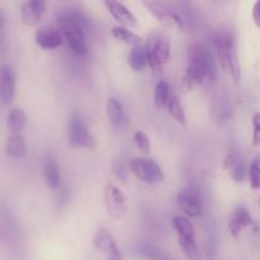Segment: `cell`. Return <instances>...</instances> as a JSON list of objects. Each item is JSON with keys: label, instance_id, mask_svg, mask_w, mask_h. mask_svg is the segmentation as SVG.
I'll return each instance as SVG.
<instances>
[{"label": "cell", "instance_id": "obj_1", "mask_svg": "<svg viewBox=\"0 0 260 260\" xmlns=\"http://www.w3.org/2000/svg\"><path fill=\"white\" fill-rule=\"evenodd\" d=\"M217 76V68L213 56L202 46H192L189 48V63L182 80V89L189 91L194 85H200L206 79Z\"/></svg>", "mask_w": 260, "mask_h": 260}, {"label": "cell", "instance_id": "obj_2", "mask_svg": "<svg viewBox=\"0 0 260 260\" xmlns=\"http://www.w3.org/2000/svg\"><path fill=\"white\" fill-rule=\"evenodd\" d=\"M146 58L154 73H160L170 60L169 40L161 33H152L146 42Z\"/></svg>", "mask_w": 260, "mask_h": 260}, {"label": "cell", "instance_id": "obj_3", "mask_svg": "<svg viewBox=\"0 0 260 260\" xmlns=\"http://www.w3.org/2000/svg\"><path fill=\"white\" fill-rule=\"evenodd\" d=\"M58 25L62 36L68 41L69 46L76 56H85L88 53V46L85 41V32L70 19L65 13L58 17Z\"/></svg>", "mask_w": 260, "mask_h": 260}, {"label": "cell", "instance_id": "obj_4", "mask_svg": "<svg viewBox=\"0 0 260 260\" xmlns=\"http://www.w3.org/2000/svg\"><path fill=\"white\" fill-rule=\"evenodd\" d=\"M69 144L73 147L85 149H93L95 146V139L79 114H73L69 121Z\"/></svg>", "mask_w": 260, "mask_h": 260}, {"label": "cell", "instance_id": "obj_5", "mask_svg": "<svg viewBox=\"0 0 260 260\" xmlns=\"http://www.w3.org/2000/svg\"><path fill=\"white\" fill-rule=\"evenodd\" d=\"M129 169L136 178L146 183H161L164 180V173L159 165L152 159L137 157L129 162Z\"/></svg>", "mask_w": 260, "mask_h": 260}, {"label": "cell", "instance_id": "obj_6", "mask_svg": "<svg viewBox=\"0 0 260 260\" xmlns=\"http://www.w3.org/2000/svg\"><path fill=\"white\" fill-rule=\"evenodd\" d=\"M144 5H146L149 12L151 13L160 23H162V24L170 25L172 23H174V24H177L180 29L184 28L185 20L183 19V17L177 12V10L172 9L169 5L160 2H145Z\"/></svg>", "mask_w": 260, "mask_h": 260}, {"label": "cell", "instance_id": "obj_7", "mask_svg": "<svg viewBox=\"0 0 260 260\" xmlns=\"http://www.w3.org/2000/svg\"><path fill=\"white\" fill-rule=\"evenodd\" d=\"M108 216L113 220H121L127 212V200L123 193L114 185H108L104 194Z\"/></svg>", "mask_w": 260, "mask_h": 260}, {"label": "cell", "instance_id": "obj_8", "mask_svg": "<svg viewBox=\"0 0 260 260\" xmlns=\"http://www.w3.org/2000/svg\"><path fill=\"white\" fill-rule=\"evenodd\" d=\"M47 13V3L43 0H30L25 2L20 8L22 20L28 25H37L45 18Z\"/></svg>", "mask_w": 260, "mask_h": 260}, {"label": "cell", "instance_id": "obj_9", "mask_svg": "<svg viewBox=\"0 0 260 260\" xmlns=\"http://www.w3.org/2000/svg\"><path fill=\"white\" fill-rule=\"evenodd\" d=\"M35 40L36 43L43 50H55L62 45L63 36L61 30L52 25H42L36 32Z\"/></svg>", "mask_w": 260, "mask_h": 260}, {"label": "cell", "instance_id": "obj_10", "mask_svg": "<svg viewBox=\"0 0 260 260\" xmlns=\"http://www.w3.org/2000/svg\"><path fill=\"white\" fill-rule=\"evenodd\" d=\"M94 246L99 253H103L107 260H122V254L116 241L107 230H99L94 238Z\"/></svg>", "mask_w": 260, "mask_h": 260}, {"label": "cell", "instance_id": "obj_11", "mask_svg": "<svg viewBox=\"0 0 260 260\" xmlns=\"http://www.w3.org/2000/svg\"><path fill=\"white\" fill-rule=\"evenodd\" d=\"M254 225H255V221L253 220L248 208L245 206H239L234 211L233 215L230 216V220H229V231H230L233 238L238 239L244 229L250 228V226Z\"/></svg>", "mask_w": 260, "mask_h": 260}, {"label": "cell", "instance_id": "obj_12", "mask_svg": "<svg viewBox=\"0 0 260 260\" xmlns=\"http://www.w3.org/2000/svg\"><path fill=\"white\" fill-rule=\"evenodd\" d=\"M15 95L14 71L9 65L0 68V99L4 104H12Z\"/></svg>", "mask_w": 260, "mask_h": 260}, {"label": "cell", "instance_id": "obj_13", "mask_svg": "<svg viewBox=\"0 0 260 260\" xmlns=\"http://www.w3.org/2000/svg\"><path fill=\"white\" fill-rule=\"evenodd\" d=\"M178 206L189 217H200L202 215V203L197 193L185 190L178 196Z\"/></svg>", "mask_w": 260, "mask_h": 260}, {"label": "cell", "instance_id": "obj_14", "mask_svg": "<svg viewBox=\"0 0 260 260\" xmlns=\"http://www.w3.org/2000/svg\"><path fill=\"white\" fill-rule=\"evenodd\" d=\"M106 7L108 8V12L111 13L112 17L121 23L122 25H128V27H136L137 18L135 17L134 13L128 10V8L124 7L122 3L114 2V0H107Z\"/></svg>", "mask_w": 260, "mask_h": 260}, {"label": "cell", "instance_id": "obj_15", "mask_svg": "<svg viewBox=\"0 0 260 260\" xmlns=\"http://www.w3.org/2000/svg\"><path fill=\"white\" fill-rule=\"evenodd\" d=\"M173 228L179 236V244L196 243L194 226L185 216H177L173 218Z\"/></svg>", "mask_w": 260, "mask_h": 260}, {"label": "cell", "instance_id": "obj_16", "mask_svg": "<svg viewBox=\"0 0 260 260\" xmlns=\"http://www.w3.org/2000/svg\"><path fill=\"white\" fill-rule=\"evenodd\" d=\"M217 57L223 70H228V51L234 43V38L229 33H216L213 37Z\"/></svg>", "mask_w": 260, "mask_h": 260}, {"label": "cell", "instance_id": "obj_17", "mask_svg": "<svg viewBox=\"0 0 260 260\" xmlns=\"http://www.w3.org/2000/svg\"><path fill=\"white\" fill-rule=\"evenodd\" d=\"M42 169L48 187L52 188V189L60 187V169H58L57 162L52 156H46L43 159Z\"/></svg>", "mask_w": 260, "mask_h": 260}, {"label": "cell", "instance_id": "obj_18", "mask_svg": "<svg viewBox=\"0 0 260 260\" xmlns=\"http://www.w3.org/2000/svg\"><path fill=\"white\" fill-rule=\"evenodd\" d=\"M27 124V114L22 108H13L7 118V127L10 132L18 135Z\"/></svg>", "mask_w": 260, "mask_h": 260}, {"label": "cell", "instance_id": "obj_19", "mask_svg": "<svg viewBox=\"0 0 260 260\" xmlns=\"http://www.w3.org/2000/svg\"><path fill=\"white\" fill-rule=\"evenodd\" d=\"M5 150H7V154L9 156L15 157V159H19V157H23L27 152V144H25V140L23 139L20 135H13L8 139L7 146H5Z\"/></svg>", "mask_w": 260, "mask_h": 260}, {"label": "cell", "instance_id": "obj_20", "mask_svg": "<svg viewBox=\"0 0 260 260\" xmlns=\"http://www.w3.org/2000/svg\"><path fill=\"white\" fill-rule=\"evenodd\" d=\"M225 169H230L231 177L236 182H243L245 178V164L236 155H229L225 161Z\"/></svg>", "mask_w": 260, "mask_h": 260}, {"label": "cell", "instance_id": "obj_21", "mask_svg": "<svg viewBox=\"0 0 260 260\" xmlns=\"http://www.w3.org/2000/svg\"><path fill=\"white\" fill-rule=\"evenodd\" d=\"M112 36H113L116 40H118L119 42L126 43V45H132L140 46V42H141V38L137 35H135L134 32H131L129 29H127L123 25H117V27L112 28Z\"/></svg>", "mask_w": 260, "mask_h": 260}, {"label": "cell", "instance_id": "obj_22", "mask_svg": "<svg viewBox=\"0 0 260 260\" xmlns=\"http://www.w3.org/2000/svg\"><path fill=\"white\" fill-rule=\"evenodd\" d=\"M147 62L146 51L141 46H135L128 53V65L132 70L140 71L145 68Z\"/></svg>", "mask_w": 260, "mask_h": 260}, {"label": "cell", "instance_id": "obj_23", "mask_svg": "<svg viewBox=\"0 0 260 260\" xmlns=\"http://www.w3.org/2000/svg\"><path fill=\"white\" fill-rule=\"evenodd\" d=\"M107 116H108L111 124H113V126L121 123L122 118H123V107L118 99H108V102H107Z\"/></svg>", "mask_w": 260, "mask_h": 260}, {"label": "cell", "instance_id": "obj_24", "mask_svg": "<svg viewBox=\"0 0 260 260\" xmlns=\"http://www.w3.org/2000/svg\"><path fill=\"white\" fill-rule=\"evenodd\" d=\"M228 70L230 71L231 76L235 81L240 80L241 76V68H240V61H239L238 51H236L235 42L230 46L228 51Z\"/></svg>", "mask_w": 260, "mask_h": 260}, {"label": "cell", "instance_id": "obj_25", "mask_svg": "<svg viewBox=\"0 0 260 260\" xmlns=\"http://www.w3.org/2000/svg\"><path fill=\"white\" fill-rule=\"evenodd\" d=\"M168 111L169 114L180 124L187 123V118H185L184 109H183L182 103L179 102V99L177 96H172L168 102Z\"/></svg>", "mask_w": 260, "mask_h": 260}, {"label": "cell", "instance_id": "obj_26", "mask_svg": "<svg viewBox=\"0 0 260 260\" xmlns=\"http://www.w3.org/2000/svg\"><path fill=\"white\" fill-rule=\"evenodd\" d=\"M137 250H139L140 255L149 260H169V258L159 248L150 245V244H142Z\"/></svg>", "mask_w": 260, "mask_h": 260}, {"label": "cell", "instance_id": "obj_27", "mask_svg": "<svg viewBox=\"0 0 260 260\" xmlns=\"http://www.w3.org/2000/svg\"><path fill=\"white\" fill-rule=\"evenodd\" d=\"M169 84L167 81L161 80L157 83L156 88H155V96H154V101H155V106L157 108H161L162 106L169 102L170 96H169Z\"/></svg>", "mask_w": 260, "mask_h": 260}, {"label": "cell", "instance_id": "obj_28", "mask_svg": "<svg viewBox=\"0 0 260 260\" xmlns=\"http://www.w3.org/2000/svg\"><path fill=\"white\" fill-rule=\"evenodd\" d=\"M249 179L253 189H260V159L253 160L249 168Z\"/></svg>", "mask_w": 260, "mask_h": 260}, {"label": "cell", "instance_id": "obj_29", "mask_svg": "<svg viewBox=\"0 0 260 260\" xmlns=\"http://www.w3.org/2000/svg\"><path fill=\"white\" fill-rule=\"evenodd\" d=\"M135 142H136L137 149H139L142 154H149L150 152V141L144 132L137 131L136 134H135Z\"/></svg>", "mask_w": 260, "mask_h": 260}, {"label": "cell", "instance_id": "obj_30", "mask_svg": "<svg viewBox=\"0 0 260 260\" xmlns=\"http://www.w3.org/2000/svg\"><path fill=\"white\" fill-rule=\"evenodd\" d=\"M253 144L260 146V113H255L253 117Z\"/></svg>", "mask_w": 260, "mask_h": 260}, {"label": "cell", "instance_id": "obj_31", "mask_svg": "<svg viewBox=\"0 0 260 260\" xmlns=\"http://www.w3.org/2000/svg\"><path fill=\"white\" fill-rule=\"evenodd\" d=\"M253 19H254V23H255V24L260 28V0H258V2L254 4Z\"/></svg>", "mask_w": 260, "mask_h": 260}, {"label": "cell", "instance_id": "obj_32", "mask_svg": "<svg viewBox=\"0 0 260 260\" xmlns=\"http://www.w3.org/2000/svg\"><path fill=\"white\" fill-rule=\"evenodd\" d=\"M5 50H7V46H5V37L3 36L2 30H0V60L4 57Z\"/></svg>", "mask_w": 260, "mask_h": 260}, {"label": "cell", "instance_id": "obj_33", "mask_svg": "<svg viewBox=\"0 0 260 260\" xmlns=\"http://www.w3.org/2000/svg\"><path fill=\"white\" fill-rule=\"evenodd\" d=\"M3 27H4V18H3L2 12H0V30L3 29Z\"/></svg>", "mask_w": 260, "mask_h": 260}, {"label": "cell", "instance_id": "obj_34", "mask_svg": "<svg viewBox=\"0 0 260 260\" xmlns=\"http://www.w3.org/2000/svg\"><path fill=\"white\" fill-rule=\"evenodd\" d=\"M259 207H260V198H259Z\"/></svg>", "mask_w": 260, "mask_h": 260}, {"label": "cell", "instance_id": "obj_35", "mask_svg": "<svg viewBox=\"0 0 260 260\" xmlns=\"http://www.w3.org/2000/svg\"><path fill=\"white\" fill-rule=\"evenodd\" d=\"M0 236H2V231H0Z\"/></svg>", "mask_w": 260, "mask_h": 260}]
</instances>
